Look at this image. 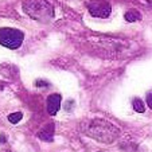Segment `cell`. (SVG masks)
Returning <instances> with one entry per match:
<instances>
[{"label":"cell","instance_id":"cell-1","mask_svg":"<svg viewBox=\"0 0 152 152\" xmlns=\"http://www.w3.org/2000/svg\"><path fill=\"white\" fill-rule=\"evenodd\" d=\"M81 128L86 136L105 144L113 143L120 136V129L104 118H92V120L83 121Z\"/></svg>","mask_w":152,"mask_h":152},{"label":"cell","instance_id":"cell-2","mask_svg":"<svg viewBox=\"0 0 152 152\" xmlns=\"http://www.w3.org/2000/svg\"><path fill=\"white\" fill-rule=\"evenodd\" d=\"M23 11L39 22H49L54 18V7L46 0H26L23 3Z\"/></svg>","mask_w":152,"mask_h":152},{"label":"cell","instance_id":"cell-3","mask_svg":"<svg viewBox=\"0 0 152 152\" xmlns=\"http://www.w3.org/2000/svg\"><path fill=\"white\" fill-rule=\"evenodd\" d=\"M24 39V34L16 28H10V27H3L0 28V45L7 49L15 50L22 46Z\"/></svg>","mask_w":152,"mask_h":152},{"label":"cell","instance_id":"cell-4","mask_svg":"<svg viewBox=\"0 0 152 152\" xmlns=\"http://www.w3.org/2000/svg\"><path fill=\"white\" fill-rule=\"evenodd\" d=\"M88 10H89L90 15H93L94 18H101V19L109 18L110 12H112V7L106 0H89Z\"/></svg>","mask_w":152,"mask_h":152},{"label":"cell","instance_id":"cell-5","mask_svg":"<svg viewBox=\"0 0 152 152\" xmlns=\"http://www.w3.org/2000/svg\"><path fill=\"white\" fill-rule=\"evenodd\" d=\"M61 98L59 94H50L49 98H47V112H49L50 116H54L58 113L61 108Z\"/></svg>","mask_w":152,"mask_h":152},{"label":"cell","instance_id":"cell-6","mask_svg":"<svg viewBox=\"0 0 152 152\" xmlns=\"http://www.w3.org/2000/svg\"><path fill=\"white\" fill-rule=\"evenodd\" d=\"M53 136H54V124H49L38 133V137L43 141H53Z\"/></svg>","mask_w":152,"mask_h":152},{"label":"cell","instance_id":"cell-7","mask_svg":"<svg viewBox=\"0 0 152 152\" xmlns=\"http://www.w3.org/2000/svg\"><path fill=\"white\" fill-rule=\"evenodd\" d=\"M124 19H125L126 22H137V20L141 19V15L137 10H129V11L125 12Z\"/></svg>","mask_w":152,"mask_h":152},{"label":"cell","instance_id":"cell-8","mask_svg":"<svg viewBox=\"0 0 152 152\" xmlns=\"http://www.w3.org/2000/svg\"><path fill=\"white\" fill-rule=\"evenodd\" d=\"M132 106H133V109L136 110V112L139 113H143L144 110H145V106H144V102L140 100V98H135L132 102Z\"/></svg>","mask_w":152,"mask_h":152},{"label":"cell","instance_id":"cell-9","mask_svg":"<svg viewBox=\"0 0 152 152\" xmlns=\"http://www.w3.org/2000/svg\"><path fill=\"white\" fill-rule=\"evenodd\" d=\"M22 117H23V115H22L20 112H15V113H11V115L8 116V121L12 123V124H16L22 120Z\"/></svg>","mask_w":152,"mask_h":152},{"label":"cell","instance_id":"cell-10","mask_svg":"<svg viewBox=\"0 0 152 152\" xmlns=\"http://www.w3.org/2000/svg\"><path fill=\"white\" fill-rule=\"evenodd\" d=\"M147 104H148L149 108H152V93H148V94H147Z\"/></svg>","mask_w":152,"mask_h":152}]
</instances>
